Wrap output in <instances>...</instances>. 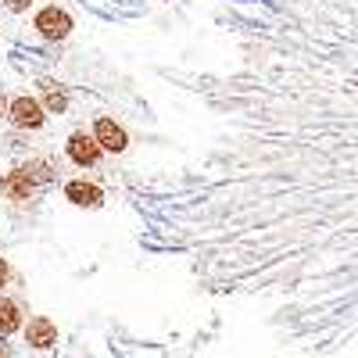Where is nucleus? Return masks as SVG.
<instances>
[{
	"instance_id": "6",
	"label": "nucleus",
	"mask_w": 358,
	"mask_h": 358,
	"mask_svg": "<svg viewBox=\"0 0 358 358\" xmlns=\"http://www.w3.org/2000/svg\"><path fill=\"white\" fill-rule=\"evenodd\" d=\"M25 344H29V348H36V351L54 348V344H57V326H54L47 315L29 319V326H25Z\"/></svg>"
},
{
	"instance_id": "7",
	"label": "nucleus",
	"mask_w": 358,
	"mask_h": 358,
	"mask_svg": "<svg viewBox=\"0 0 358 358\" xmlns=\"http://www.w3.org/2000/svg\"><path fill=\"white\" fill-rule=\"evenodd\" d=\"M65 197H69L76 208H101L104 190H101L97 183H86V179H72V183L65 187Z\"/></svg>"
},
{
	"instance_id": "9",
	"label": "nucleus",
	"mask_w": 358,
	"mask_h": 358,
	"mask_svg": "<svg viewBox=\"0 0 358 358\" xmlns=\"http://www.w3.org/2000/svg\"><path fill=\"white\" fill-rule=\"evenodd\" d=\"M43 111H54V115H62L69 108V94H65V86H57V83H43Z\"/></svg>"
},
{
	"instance_id": "12",
	"label": "nucleus",
	"mask_w": 358,
	"mask_h": 358,
	"mask_svg": "<svg viewBox=\"0 0 358 358\" xmlns=\"http://www.w3.org/2000/svg\"><path fill=\"white\" fill-rule=\"evenodd\" d=\"M8 115V97H4V90H0V118Z\"/></svg>"
},
{
	"instance_id": "10",
	"label": "nucleus",
	"mask_w": 358,
	"mask_h": 358,
	"mask_svg": "<svg viewBox=\"0 0 358 358\" xmlns=\"http://www.w3.org/2000/svg\"><path fill=\"white\" fill-rule=\"evenodd\" d=\"M29 4H33V0H4V8H8V11H15V15L29 11Z\"/></svg>"
},
{
	"instance_id": "3",
	"label": "nucleus",
	"mask_w": 358,
	"mask_h": 358,
	"mask_svg": "<svg viewBox=\"0 0 358 358\" xmlns=\"http://www.w3.org/2000/svg\"><path fill=\"white\" fill-rule=\"evenodd\" d=\"M36 29H40V36L43 40H69V33H72V18H69V11H62V8H43L40 15H36Z\"/></svg>"
},
{
	"instance_id": "5",
	"label": "nucleus",
	"mask_w": 358,
	"mask_h": 358,
	"mask_svg": "<svg viewBox=\"0 0 358 358\" xmlns=\"http://www.w3.org/2000/svg\"><path fill=\"white\" fill-rule=\"evenodd\" d=\"M65 151H69V158L76 162V165H83V169H90V165H97L101 162V147H97V140L90 136V133H72L69 136V143H65Z\"/></svg>"
},
{
	"instance_id": "13",
	"label": "nucleus",
	"mask_w": 358,
	"mask_h": 358,
	"mask_svg": "<svg viewBox=\"0 0 358 358\" xmlns=\"http://www.w3.org/2000/svg\"><path fill=\"white\" fill-rule=\"evenodd\" d=\"M0 358H11V351H8V344H0Z\"/></svg>"
},
{
	"instance_id": "11",
	"label": "nucleus",
	"mask_w": 358,
	"mask_h": 358,
	"mask_svg": "<svg viewBox=\"0 0 358 358\" xmlns=\"http://www.w3.org/2000/svg\"><path fill=\"white\" fill-rule=\"evenodd\" d=\"M8 280H11V265H8V258H0V290L8 287Z\"/></svg>"
},
{
	"instance_id": "4",
	"label": "nucleus",
	"mask_w": 358,
	"mask_h": 358,
	"mask_svg": "<svg viewBox=\"0 0 358 358\" xmlns=\"http://www.w3.org/2000/svg\"><path fill=\"white\" fill-rule=\"evenodd\" d=\"M97 140V147L101 151H111V155H122L126 147H129V136H126V129L115 122V118H97V129L90 133Z\"/></svg>"
},
{
	"instance_id": "8",
	"label": "nucleus",
	"mask_w": 358,
	"mask_h": 358,
	"mask_svg": "<svg viewBox=\"0 0 358 358\" xmlns=\"http://www.w3.org/2000/svg\"><path fill=\"white\" fill-rule=\"evenodd\" d=\"M15 330H22V308L11 297H0V337H11Z\"/></svg>"
},
{
	"instance_id": "2",
	"label": "nucleus",
	"mask_w": 358,
	"mask_h": 358,
	"mask_svg": "<svg viewBox=\"0 0 358 358\" xmlns=\"http://www.w3.org/2000/svg\"><path fill=\"white\" fill-rule=\"evenodd\" d=\"M8 118H11L18 129H40L43 118H47V111L40 108L36 97H15V101L8 104Z\"/></svg>"
},
{
	"instance_id": "1",
	"label": "nucleus",
	"mask_w": 358,
	"mask_h": 358,
	"mask_svg": "<svg viewBox=\"0 0 358 358\" xmlns=\"http://www.w3.org/2000/svg\"><path fill=\"white\" fill-rule=\"evenodd\" d=\"M54 179V165L50 162H29L22 169H11L4 179H0V194L8 201H29L43 183Z\"/></svg>"
}]
</instances>
